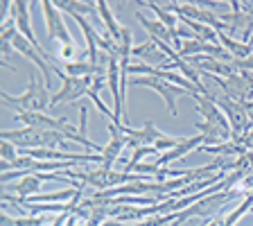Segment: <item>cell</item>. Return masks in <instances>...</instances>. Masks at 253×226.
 I'll list each match as a JSON object with an SVG mask.
<instances>
[{
	"mask_svg": "<svg viewBox=\"0 0 253 226\" xmlns=\"http://www.w3.org/2000/svg\"><path fill=\"white\" fill-rule=\"evenodd\" d=\"M41 9H43V18H45L47 39H52L57 43H73V34H70L68 25L63 23V14L54 7V2L41 0Z\"/></svg>",
	"mask_w": 253,
	"mask_h": 226,
	"instance_id": "5",
	"label": "cell"
},
{
	"mask_svg": "<svg viewBox=\"0 0 253 226\" xmlns=\"http://www.w3.org/2000/svg\"><path fill=\"white\" fill-rule=\"evenodd\" d=\"M11 45H14V50L21 54V57H25L27 61H32L34 66H39L45 89H52V75H54V66H52V63H47L45 59L37 52V47L32 45V43L21 34V32H16L14 37H11Z\"/></svg>",
	"mask_w": 253,
	"mask_h": 226,
	"instance_id": "3",
	"label": "cell"
},
{
	"mask_svg": "<svg viewBox=\"0 0 253 226\" xmlns=\"http://www.w3.org/2000/svg\"><path fill=\"white\" fill-rule=\"evenodd\" d=\"M145 5H147L149 9H152L154 14H156V18H158L161 23H163V25L168 27L169 32H172V34H176V30H179V25H181L179 16L172 14V11L165 9V7H163V5H158V2H145ZM174 39H176V37H174Z\"/></svg>",
	"mask_w": 253,
	"mask_h": 226,
	"instance_id": "15",
	"label": "cell"
},
{
	"mask_svg": "<svg viewBox=\"0 0 253 226\" xmlns=\"http://www.w3.org/2000/svg\"><path fill=\"white\" fill-rule=\"evenodd\" d=\"M133 86H145V89H152L154 93H158L163 97L165 104H168L172 116H176V100H179L181 95L188 93V90L169 84V82H165V79H161V77H133Z\"/></svg>",
	"mask_w": 253,
	"mask_h": 226,
	"instance_id": "6",
	"label": "cell"
},
{
	"mask_svg": "<svg viewBox=\"0 0 253 226\" xmlns=\"http://www.w3.org/2000/svg\"><path fill=\"white\" fill-rule=\"evenodd\" d=\"M201 145H204V136H201V134H197V136H190V138H183V142H179V145H176L174 149L161 154V156L156 158V165H158V168H168L172 161H179V158L188 156L190 152L199 149Z\"/></svg>",
	"mask_w": 253,
	"mask_h": 226,
	"instance_id": "9",
	"label": "cell"
},
{
	"mask_svg": "<svg viewBox=\"0 0 253 226\" xmlns=\"http://www.w3.org/2000/svg\"><path fill=\"white\" fill-rule=\"evenodd\" d=\"M206 226H219V222H217V220H211V222H208V224H206Z\"/></svg>",
	"mask_w": 253,
	"mask_h": 226,
	"instance_id": "22",
	"label": "cell"
},
{
	"mask_svg": "<svg viewBox=\"0 0 253 226\" xmlns=\"http://www.w3.org/2000/svg\"><path fill=\"white\" fill-rule=\"evenodd\" d=\"M219 34V45L231 54L235 61H244V59L253 57V41H235L226 34V32H217Z\"/></svg>",
	"mask_w": 253,
	"mask_h": 226,
	"instance_id": "11",
	"label": "cell"
},
{
	"mask_svg": "<svg viewBox=\"0 0 253 226\" xmlns=\"http://www.w3.org/2000/svg\"><path fill=\"white\" fill-rule=\"evenodd\" d=\"M47 217H39V215H21V217H14V224L16 226H45L47 224Z\"/></svg>",
	"mask_w": 253,
	"mask_h": 226,
	"instance_id": "18",
	"label": "cell"
},
{
	"mask_svg": "<svg viewBox=\"0 0 253 226\" xmlns=\"http://www.w3.org/2000/svg\"><path fill=\"white\" fill-rule=\"evenodd\" d=\"M242 145H244V147H247V149H253V129L247 134V138H244V142H242Z\"/></svg>",
	"mask_w": 253,
	"mask_h": 226,
	"instance_id": "20",
	"label": "cell"
},
{
	"mask_svg": "<svg viewBox=\"0 0 253 226\" xmlns=\"http://www.w3.org/2000/svg\"><path fill=\"white\" fill-rule=\"evenodd\" d=\"M68 226H88V222H86V220H84V217L70 215V220H68Z\"/></svg>",
	"mask_w": 253,
	"mask_h": 226,
	"instance_id": "19",
	"label": "cell"
},
{
	"mask_svg": "<svg viewBox=\"0 0 253 226\" xmlns=\"http://www.w3.org/2000/svg\"><path fill=\"white\" fill-rule=\"evenodd\" d=\"M93 86V77H66L61 79V89L57 93H52V106H61V104H70L77 102L82 97H86Z\"/></svg>",
	"mask_w": 253,
	"mask_h": 226,
	"instance_id": "4",
	"label": "cell"
},
{
	"mask_svg": "<svg viewBox=\"0 0 253 226\" xmlns=\"http://www.w3.org/2000/svg\"><path fill=\"white\" fill-rule=\"evenodd\" d=\"M77 45L73 43H57V59H61L63 63H73V61H79L77 59Z\"/></svg>",
	"mask_w": 253,
	"mask_h": 226,
	"instance_id": "16",
	"label": "cell"
},
{
	"mask_svg": "<svg viewBox=\"0 0 253 226\" xmlns=\"http://www.w3.org/2000/svg\"><path fill=\"white\" fill-rule=\"evenodd\" d=\"M59 11H66L70 16H100L97 14V2H88V0H61L54 2Z\"/></svg>",
	"mask_w": 253,
	"mask_h": 226,
	"instance_id": "14",
	"label": "cell"
},
{
	"mask_svg": "<svg viewBox=\"0 0 253 226\" xmlns=\"http://www.w3.org/2000/svg\"><path fill=\"white\" fill-rule=\"evenodd\" d=\"M195 97V102H197V111L201 113V118H204L206 122H211V125H217V127H221L224 132H228L231 134V122H228V118H226V113L217 106V102L215 100H211V97H206V95H201V93H197V95H192Z\"/></svg>",
	"mask_w": 253,
	"mask_h": 226,
	"instance_id": "7",
	"label": "cell"
},
{
	"mask_svg": "<svg viewBox=\"0 0 253 226\" xmlns=\"http://www.w3.org/2000/svg\"><path fill=\"white\" fill-rule=\"evenodd\" d=\"M136 18H138V23L145 27V32L149 34V39H152V41L169 43V45H174V34L163 25V23L158 21V18H156V21H152V18H147L142 11H136Z\"/></svg>",
	"mask_w": 253,
	"mask_h": 226,
	"instance_id": "10",
	"label": "cell"
},
{
	"mask_svg": "<svg viewBox=\"0 0 253 226\" xmlns=\"http://www.w3.org/2000/svg\"><path fill=\"white\" fill-rule=\"evenodd\" d=\"M106 129H109V134H111V140L104 145V152H102V158H104V163H102V165L111 170V165H113V163L118 161V158H120L122 149L126 147L129 138L125 136V132L120 129V125H116L113 120H111L109 125H106Z\"/></svg>",
	"mask_w": 253,
	"mask_h": 226,
	"instance_id": "8",
	"label": "cell"
},
{
	"mask_svg": "<svg viewBox=\"0 0 253 226\" xmlns=\"http://www.w3.org/2000/svg\"><path fill=\"white\" fill-rule=\"evenodd\" d=\"M102 226H126L125 222H118V220H109V222H104Z\"/></svg>",
	"mask_w": 253,
	"mask_h": 226,
	"instance_id": "21",
	"label": "cell"
},
{
	"mask_svg": "<svg viewBox=\"0 0 253 226\" xmlns=\"http://www.w3.org/2000/svg\"><path fill=\"white\" fill-rule=\"evenodd\" d=\"M0 100H2L5 106L18 109V113H45L52 106L50 89H45V84H39L34 75L30 77V84L21 95L0 93Z\"/></svg>",
	"mask_w": 253,
	"mask_h": 226,
	"instance_id": "1",
	"label": "cell"
},
{
	"mask_svg": "<svg viewBox=\"0 0 253 226\" xmlns=\"http://www.w3.org/2000/svg\"><path fill=\"white\" fill-rule=\"evenodd\" d=\"M0 156H2V163H14L16 158L21 156V149L16 147L14 142L2 140L0 142Z\"/></svg>",
	"mask_w": 253,
	"mask_h": 226,
	"instance_id": "17",
	"label": "cell"
},
{
	"mask_svg": "<svg viewBox=\"0 0 253 226\" xmlns=\"http://www.w3.org/2000/svg\"><path fill=\"white\" fill-rule=\"evenodd\" d=\"M32 2H25V0H11V7H9V16H14V21H16V27H18V32H21L23 37L27 39V41L32 43V45L37 47V52L41 54L43 59H45L47 63H52L54 59L50 57V52L47 50H43V45L37 41V37H34V32H32ZM54 66V63H52Z\"/></svg>",
	"mask_w": 253,
	"mask_h": 226,
	"instance_id": "2",
	"label": "cell"
},
{
	"mask_svg": "<svg viewBox=\"0 0 253 226\" xmlns=\"http://www.w3.org/2000/svg\"><path fill=\"white\" fill-rule=\"evenodd\" d=\"M41 183H43L41 172H34V174H25V177L18 179V183H14V185L9 183V185H5V188L16 192V195H21V199H27V197H32V195H39Z\"/></svg>",
	"mask_w": 253,
	"mask_h": 226,
	"instance_id": "12",
	"label": "cell"
},
{
	"mask_svg": "<svg viewBox=\"0 0 253 226\" xmlns=\"http://www.w3.org/2000/svg\"><path fill=\"white\" fill-rule=\"evenodd\" d=\"M97 14H100L102 23H104V37H109L113 43H118L122 34V23L116 21V16L111 11V7L106 5L104 0H97Z\"/></svg>",
	"mask_w": 253,
	"mask_h": 226,
	"instance_id": "13",
	"label": "cell"
}]
</instances>
